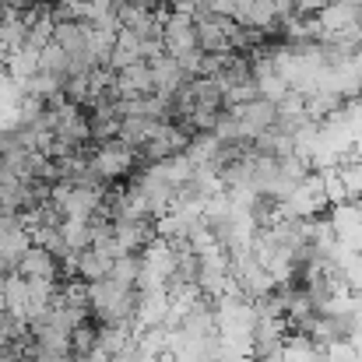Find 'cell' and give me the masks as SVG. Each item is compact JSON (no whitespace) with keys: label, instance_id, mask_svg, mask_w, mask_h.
<instances>
[{"label":"cell","instance_id":"obj_1","mask_svg":"<svg viewBox=\"0 0 362 362\" xmlns=\"http://www.w3.org/2000/svg\"><path fill=\"white\" fill-rule=\"evenodd\" d=\"M134 162H137V151H134L130 144H123L120 137L103 141V144L92 148V169H95L106 183H117L120 176H127V173L134 169Z\"/></svg>","mask_w":362,"mask_h":362},{"label":"cell","instance_id":"obj_2","mask_svg":"<svg viewBox=\"0 0 362 362\" xmlns=\"http://www.w3.org/2000/svg\"><path fill=\"white\" fill-rule=\"evenodd\" d=\"M162 46H165V53H173L176 60H183L187 53L201 49V46H197V21H194L190 14L169 11L165 21H162Z\"/></svg>","mask_w":362,"mask_h":362},{"label":"cell","instance_id":"obj_3","mask_svg":"<svg viewBox=\"0 0 362 362\" xmlns=\"http://www.w3.org/2000/svg\"><path fill=\"white\" fill-rule=\"evenodd\" d=\"M28 250H32V236H28V229L21 226V211H7V215L0 218V260L14 271L18 260H21Z\"/></svg>","mask_w":362,"mask_h":362},{"label":"cell","instance_id":"obj_4","mask_svg":"<svg viewBox=\"0 0 362 362\" xmlns=\"http://www.w3.org/2000/svg\"><path fill=\"white\" fill-rule=\"evenodd\" d=\"M236 113V123H240V134L243 137H250V141H257L264 130H271L274 123H278V103H271V99H253V103H243L233 110Z\"/></svg>","mask_w":362,"mask_h":362},{"label":"cell","instance_id":"obj_5","mask_svg":"<svg viewBox=\"0 0 362 362\" xmlns=\"http://www.w3.org/2000/svg\"><path fill=\"white\" fill-rule=\"evenodd\" d=\"M148 64H151V78H155V95H162V99H176L180 88L190 81V74L183 71V64L173 53H158Z\"/></svg>","mask_w":362,"mask_h":362},{"label":"cell","instance_id":"obj_6","mask_svg":"<svg viewBox=\"0 0 362 362\" xmlns=\"http://www.w3.org/2000/svg\"><path fill=\"white\" fill-rule=\"evenodd\" d=\"M106 190L110 187H81V183H71V194L64 197V215L67 218H85V222H92V215L103 208V201H106Z\"/></svg>","mask_w":362,"mask_h":362},{"label":"cell","instance_id":"obj_7","mask_svg":"<svg viewBox=\"0 0 362 362\" xmlns=\"http://www.w3.org/2000/svg\"><path fill=\"white\" fill-rule=\"evenodd\" d=\"M21 278H49V281H57L60 278V260L46 250V246H35L32 243V250L18 260V267H14Z\"/></svg>","mask_w":362,"mask_h":362},{"label":"cell","instance_id":"obj_8","mask_svg":"<svg viewBox=\"0 0 362 362\" xmlns=\"http://www.w3.org/2000/svg\"><path fill=\"white\" fill-rule=\"evenodd\" d=\"M240 25L250 28H271L278 21V0H236V14H233Z\"/></svg>","mask_w":362,"mask_h":362},{"label":"cell","instance_id":"obj_9","mask_svg":"<svg viewBox=\"0 0 362 362\" xmlns=\"http://www.w3.org/2000/svg\"><path fill=\"white\" fill-rule=\"evenodd\" d=\"M35 74H39V49H32V46H18V49L7 57V78L25 92V85H28Z\"/></svg>","mask_w":362,"mask_h":362},{"label":"cell","instance_id":"obj_10","mask_svg":"<svg viewBox=\"0 0 362 362\" xmlns=\"http://www.w3.org/2000/svg\"><path fill=\"white\" fill-rule=\"evenodd\" d=\"M162 120H151V117H123L120 120V141L130 144L134 151H141L155 134H158Z\"/></svg>","mask_w":362,"mask_h":362},{"label":"cell","instance_id":"obj_11","mask_svg":"<svg viewBox=\"0 0 362 362\" xmlns=\"http://www.w3.org/2000/svg\"><path fill=\"white\" fill-rule=\"evenodd\" d=\"M110 267H113V260H110L106 253H99L95 246H88V250L78 253V278H85V281H103V278H110Z\"/></svg>","mask_w":362,"mask_h":362},{"label":"cell","instance_id":"obj_12","mask_svg":"<svg viewBox=\"0 0 362 362\" xmlns=\"http://www.w3.org/2000/svg\"><path fill=\"white\" fill-rule=\"evenodd\" d=\"M7 313H11V317H21V320H28V313H32V303H28V278H21L18 271L7 274Z\"/></svg>","mask_w":362,"mask_h":362},{"label":"cell","instance_id":"obj_13","mask_svg":"<svg viewBox=\"0 0 362 362\" xmlns=\"http://www.w3.org/2000/svg\"><path fill=\"white\" fill-rule=\"evenodd\" d=\"M95 345H99V320L88 317V320H81V324L71 331V356L81 362L85 356H92Z\"/></svg>","mask_w":362,"mask_h":362},{"label":"cell","instance_id":"obj_14","mask_svg":"<svg viewBox=\"0 0 362 362\" xmlns=\"http://www.w3.org/2000/svg\"><path fill=\"white\" fill-rule=\"evenodd\" d=\"M39 71L57 74V78H64V81H67V74H71V53H67L60 42L42 46V53H39Z\"/></svg>","mask_w":362,"mask_h":362},{"label":"cell","instance_id":"obj_15","mask_svg":"<svg viewBox=\"0 0 362 362\" xmlns=\"http://www.w3.org/2000/svg\"><path fill=\"white\" fill-rule=\"evenodd\" d=\"M60 233H64V240L71 250H88L92 246V222H85V218H64L60 222Z\"/></svg>","mask_w":362,"mask_h":362},{"label":"cell","instance_id":"obj_16","mask_svg":"<svg viewBox=\"0 0 362 362\" xmlns=\"http://www.w3.org/2000/svg\"><path fill=\"white\" fill-rule=\"evenodd\" d=\"M352 60H356V67L362 71V42H359V49H356V57H352Z\"/></svg>","mask_w":362,"mask_h":362},{"label":"cell","instance_id":"obj_17","mask_svg":"<svg viewBox=\"0 0 362 362\" xmlns=\"http://www.w3.org/2000/svg\"><path fill=\"white\" fill-rule=\"evenodd\" d=\"M42 4H53V0H42Z\"/></svg>","mask_w":362,"mask_h":362},{"label":"cell","instance_id":"obj_18","mask_svg":"<svg viewBox=\"0 0 362 362\" xmlns=\"http://www.w3.org/2000/svg\"><path fill=\"white\" fill-rule=\"evenodd\" d=\"M324 362H327V359H324Z\"/></svg>","mask_w":362,"mask_h":362}]
</instances>
